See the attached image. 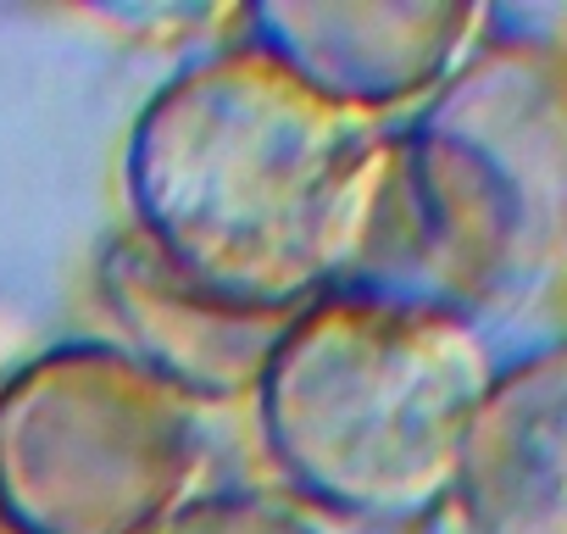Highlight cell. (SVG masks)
Masks as SVG:
<instances>
[{"mask_svg": "<svg viewBox=\"0 0 567 534\" xmlns=\"http://www.w3.org/2000/svg\"><path fill=\"white\" fill-rule=\"evenodd\" d=\"M95 290L117 318V346L195 407L250 401L284 324L296 318L212 296L206 285L178 274L162 250H151L134 228H123L101 250Z\"/></svg>", "mask_w": 567, "mask_h": 534, "instance_id": "obj_6", "label": "cell"}, {"mask_svg": "<svg viewBox=\"0 0 567 534\" xmlns=\"http://www.w3.org/2000/svg\"><path fill=\"white\" fill-rule=\"evenodd\" d=\"M489 34L495 12L462 0H250L234 12V40L373 123L429 106Z\"/></svg>", "mask_w": 567, "mask_h": 534, "instance_id": "obj_5", "label": "cell"}, {"mask_svg": "<svg viewBox=\"0 0 567 534\" xmlns=\"http://www.w3.org/2000/svg\"><path fill=\"white\" fill-rule=\"evenodd\" d=\"M561 62H567V51H561Z\"/></svg>", "mask_w": 567, "mask_h": 534, "instance_id": "obj_9", "label": "cell"}, {"mask_svg": "<svg viewBox=\"0 0 567 534\" xmlns=\"http://www.w3.org/2000/svg\"><path fill=\"white\" fill-rule=\"evenodd\" d=\"M206 407L117 340H68L0 379V534H151L206 468Z\"/></svg>", "mask_w": 567, "mask_h": 534, "instance_id": "obj_4", "label": "cell"}, {"mask_svg": "<svg viewBox=\"0 0 567 534\" xmlns=\"http://www.w3.org/2000/svg\"><path fill=\"white\" fill-rule=\"evenodd\" d=\"M151 534H323L312 512L267 490H195Z\"/></svg>", "mask_w": 567, "mask_h": 534, "instance_id": "obj_8", "label": "cell"}, {"mask_svg": "<svg viewBox=\"0 0 567 534\" xmlns=\"http://www.w3.org/2000/svg\"><path fill=\"white\" fill-rule=\"evenodd\" d=\"M451 506L467 534H567V340L495 368Z\"/></svg>", "mask_w": 567, "mask_h": 534, "instance_id": "obj_7", "label": "cell"}, {"mask_svg": "<svg viewBox=\"0 0 567 534\" xmlns=\"http://www.w3.org/2000/svg\"><path fill=\"white\" fill-rule=\"evenodd\" d=\"M567 267V62L489 40L390 140L368 290L484 312Z\"/></svg>", "mask_w": 567, "mask_h": 534, "instance_id": "obj_3", "label": "cell"}, {"mask_svg": "<svg viewBox=\"0 0 567 534\" xmlns=\"http://www.w3.org/2000/svg\"><path fill=\"white\" fill-rule=\"evenodd\" d=\"M489 379L495 357L467 312L346 285L284 324L250 412L267 468L301 512L412 528L451 506Z\"/></svg>", "mask_w": 567, "mask_h": 534, "instance_id": "obj_2", "label": "cell"}, {"mask_svg": "<svg viewBox=\"0 0 567 534\" xmlns=\"http://www.w3.org/2000/svg\"><path fill=\"white\" fill-rule=\"evenodd\" d=\"M390 140V123L340 112L245 40H223L134 117L128 228L234 307L301 312L368 274Z\"/></svg>", "mask_w": 567, "mask_h": 534, "instance_id": "obj_1", "label": "cell"}]
</instances>
